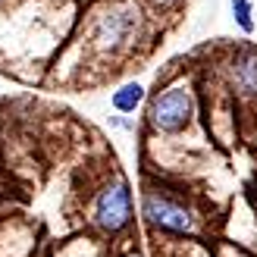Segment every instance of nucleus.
Returning a JSON list of instances; mask_svg holds the SVG:
<instances>
[{
  "label": "nucleus",
  "instance_id": "1",
  "mask_svg": "<svg viewBox=\"0 0 257 257\" xmlns=\"http://www.w3.org/2000/svg\"><path fill=\"white\" fill-rule=\"evenodd\" d=\"M154 22L145 0H91L79 19L75 41L97 63H122L154 44Z\"/></svg>",
  "mask_w": 257,
  "mask_h": 257
},
{
  "label": "nucleus",
  "instance_id": "2",
  "mask_svg": "<svg viewBox=\"0 0 257 257\" xmlns=\"http://www.w3.org/2000/svg\"><path fill=\"white\" fill-rule=\"evenodd\" d=\"M138 216L154 235L170 241H207L210 220L195 191L173 179H145L138 195Z\"/></svg>",
  "mask_w": 257,
  "mask_h": 257
},
{
  "label": "nucleus",
  "instance_id": "3",
  "mask_svg": "<svg viewBox=\"0 0 257 257\" xmlns=\"http://www.w3.org/2000/svg\"><path fill=\"white\" fill-rule=\"evenodd\" d=\"M85 223L88 232L104 238L107 245L135 226V191L119 166L110 163V170L91 185L85 204Z\"/></svg>",
  "mask_w": 257,
  "mask_h": 257
},
{
  "label": "nucleus",
  "instance_id": "4",
  "mask_svg": "<svg viewBox=\"0 0 257 257\" xmlns=\"http://www.w3.org/2000/svg\"><path fill=\"white\" fill-rule=\"evenodd\" d=\"M198 119V85L191 75L163 79L148 94L145 128L154 138H179Z\"/></svg>",
  "mask_w": 257,
  "mask_h": 257
},
{
  "label": "nucleus",
  "instance_id": "5",
  "mask_svg": "<svg viewBox=\"0 0 257 257\" xmlns=\"http://www.w3.org/2000/svg\"><path fill=\"white\" fill-rule=\"evenodd\" d=\"M220 79L235 107H257V44L241 41L229 47V54L220 63Z\"/></svg>",
  "mask_w": 257,
  "mask_h": 257
},
{
  "label": "nucleus",
  "instance_id": "6",
  "mask_svg": "<svg viewBox=\"0 0 257 257\" xmlns=\"http://www.w3.org/2000/svg\"><path fill=\"white\" fill-rule=\"evenodd\" d=\"M145 104H148V88L138 79H128V82L116 85L110 91V107H113V113H119V116H132V113H138Z\"/></svg>",
  "mask_w": 257,
  "mask_h": 257
},
{
  "label": "nucleus",
  "instance_id": "7",
  "mask_svg": "<svg viewBox=\"0 0 257 257\" xmlns=\"http://www.w3.org/2000/svg\"><path fill=\"white\" fill-rule=\"evenodd\" d=\"M110 245L104 238H97V235H75L69 241H60V245L50 248L47 257H110Z\"/></svg>",
  "mask_w": 257,
  "mask_h": 257
},
{
  "label": "nucleus",
  "instance_id": "8",
  "mask_svg": "<svg viewBox=\"0 0 257 257\" xmlns=\"http://www.w3.org/2000/svg\"><path fill=\"white\" fill-rule=\"evenodd\" d=\"M229 16H232L235 29H238L241 35H254V32H257L254 0H229Z\"/></svg>",
  "mask_w": 257,
  "mask_h": 257
},
{
  "label": "nucleus",
  "instance_id": "9",
  "mask_svg": "<svg viewBox=\"0 0 257 257\" xmlns=\"http://www.w3.org/2000/svg\"><path fill=\"white\" fill-rule=\"evenodd\" d=\"M210 254L213 257H257L254 248H245L232 238H220V241H210Z\"/></svg>",
  "mask_w": 257,
  "mask_h": 257
},
{
  "label": "nucleus",
  "instance_id": "10",
  "mask_svg": "<svg viewBox=\"0 0 257 257\" xmlns=\"http://www.w3.org/2000/svg\"><path fill=\"white\" fill-rule=\"evenodd\" d=\"M185 0H145V7L151 10V16L154 19H166V16H173V13L182 10Z\"/></svg>",
  "mask_w": 257,
  "mask_h": 257
},
{
  "label": "nucleus",
  "instance_id": "11",
  "mask_svg": "<svg viewBox=\"0 0 257 257\" xmlns=\"http://www.w3.org/2000/svg\"><path fill=\"white\" fill-rule=\"evenodd\" d=\"M179 257H213L210 241H179Z\"/></svg>",
  "mask_w": 257,
  "mask_h": 257
},
{
  "label": "nucleus",
  "instance_id": "12",
  "mask_svg": "<svg viewBox=\"0 0 257 257\" xmlns=\"http://www.w3.org/2000/svg\"><path fill=\"white\" fill-rule=\"evenodd\" d=\"M110 257H145L141 251H135V248H125V251H113Z\"/></svg>",
  "mask_w": 257,
  "mask_h": 257
},
{
  "label": "nucleus",
  "instance_id": "13",
  "mask_svg": "<svg viewBox=\"0 0 257 257\" xmlns=\"http://www.w3.org/2000/svg\"><path fill=\"white\" fill-rule=\"evenodd\" d=\"M4 4H13V0H0V7H4Z\"/></svg>",
  "mask_w": 257,
  "mask_h": 257
}]
</instances>
